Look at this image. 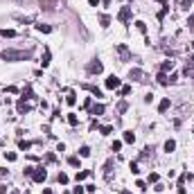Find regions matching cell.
Listing matches in <instances>:
<instances>
[{"instance_id": "obj_1", "label": "cell", "mask_w": 194, "mask_h": 194, "mask_svg": "<svg viewBox=\"0 0 194 194\" xmlns=\"http://www.w3.org/2000/svg\"><path fill=\"white\" fill-rule=\"evenodd\" d=\"M0 59L2 61H27V59H32V50H2Z\"/></svg>"}, {"instance_id": "obj_2", "label": "cell", "mask_w": 194, "mask_h": 194, "mask_svg": "<svg viewBox=\"0 0 194 194\" xmlns=\"http://www.w3.org/2000/svg\"><path fill=\"white\" fill-rule=\"evenodd\" d=\"M129 79H135V81H140V84H147L151 77L147 75V72L138 70V68H133V70H129Z\"/></svg>"}, {"instance_id": "obj_3", "label": "cell", "mask_w": 194, "mask_h": 194, "mask_svg": "<svg viewBox=\"0 0 194 194\" xmlns=\"http://www.w3.org/2000/svg\"><path fill=\"white\" fill-rule=\"evenodd\" d=\"M86 70L90 72V75H99V72L104 70V66H102V61H99V59H95V61H90V63L86 66Z\"/></svg>"}, {"instance_id": "obj_4", "label": "cell", "mask_w": 194, "mask_h": 194, "mask_svg": "<svg viewBox=\"0 0 194 194\" xmlns=\"http://www.w3.org/2000/svg\"><path fill=\"white\" fill-rule=\"evenodd\" d=\"M117 20L122 23V25H129V20H131V7H122V9H120Z\"/></svg>"}, {"instance_id": "obj_5", "label": "cell", "mask_w": 194, "mask_h": 194, "mask_svg": "<svg viewBox=\"0 0 194 194\" xmlns=\"http://www.w3.org/2000/svg\"><path fill=\"white\" fill-rule=\"evenodd\" d=\"M115 50H117V54H120V61H131V52H129V48L127 45H115Z\"/></svg>"}, {"instance_id": "obj_6", "label": "cell", "mask_w": 194, "mask_h": 194, "mask_svg": "<svg viewBox=\"0 0 194 194\" xmlns=\"http://www.w3.org/2000/svg\"><path fill=\"white\" fill-rule=\"evenodd\" d=\"M32 178L36 181V183H43V181L48 178V172H45L43 167H36V169H34V174H32Z\"/></svg>"}, {"instance_id": "obj_7", "label": "cell", "mask_w": 194, "mask_h": 194, "mask_svg": "<svg viewBox=\"0 0 194 194\" xmlns=\"http://www.w3.org/2000/svg\"><path fill=\"white\" fill-rule=\"evenodd\" d=\"M120 84H122V81H120V79H117L115 75L106 77V88H108V90H115V88H120Z\"/></svg>"}, {"instance_id": "obj_8", "label": "cell", "mask_w": 194, "mask_h": 194, "mask_svg": "<svg viewBox=\"0 0 194 194\" xmlns=\"http://www.w3.org/2000/svg\"><path fill=\"white\" fill-rule=\"evenodd\" d=\"M56 5H59V0H41V9L45 11H54Z\"/></svg>"}, {"instance_id": "obj_9", "label": "cell", "mask_w": 194, "mask_h": 194, "mask_svg": "<svg viewBox=\"0 0 194 194\" xmlns=\"http://www.w3.org/2000/svg\"><path fill=\"white\" fill-rule=\"evenodd\" d=\"M16 108H18V115H25V113H27V111H30V108H32V106H30V104H27V102H25V99H18V104H16Z\"/></svg>"}, {"instance_id": "obj_10", "label": "cell", "mask_w": 194, "mask_h": 194, "mask_svg": "<svg viewBox=\"0 0 194 194\" xmlns=\"http://www.w3.org/2000/svg\"><path fill=\"white\" fill-rule=\"evenodd\" d=\"M90 115H102L104 113V104H90Z\"/></svg>"}, {"instance_id": "obj_11", "label": "cell", "mask_w": 194, "mask_h": 194, "mask_svg": "<svg viewBox=\"0 0 194 194\" xmlns=\"http://www.w3.org/2000/svg\"><path fill=\"white\" fill-rule=\"evenodd\" d=\"M84 88H86V90H90V93H93L95 97H104V93H102V90L97 88V86H90V84H84Z\"/></svg>"}, {"instance_id": "obj_12", "label": "cell", "mask_w": 194, "mask_h": 194, "mask_svg": "<svg viewBox=\"0 0 194 194\" xmlns=\"http://www.w3.org/2000/svg\"><path fill=\"white\" fill-rule=\"evenodd\" d=\"M34 27H36L38 32H43V34H50V32H52V25H45V23H38V25H34Z\"/></svg>"}, {"instance_id": "obj_13", "label": "cell", "mask_w": 194, "mask_h": 194, "mask_svg": "<svg viewBox=\"0 0 194 194\" xmlns=\"http://www.w3.org/2000/svg\"><path fill=\"white\" fill-rule=\"evenodd\" d=\"M169 104H172V102H169V97H165V99H160V104H158V111L160 113H165L169 108Z\"/></svg>"}, {"instance_id": "obj_14", "label": "cell", "mask_w": 194, "mask_h": 194, "mask_svg": "<svg viewBox=\"0 0 194 194\" xmlns=\"http://www.w3.org/2000/svg\"><path fill=\"white\" fill-rule=\"evenodd\" d=\"M66 104H68V106H75V104H77V95L72 93V90H70V93H68V97H66Z\"/></svg>"}, {"instance_id": "obj_15", "label": "cell", "mask_w": 194, "mask_h": 194, "mask_svg": "<svg viewBox=\"0 0 194 194\" xmlns=\"http://www.w3.org/2000/svg\"><path fill=\"white\" fill-rule=\"evenodd\" d=\"M68 124H70V127H77L79 124V117L75 115V113H68Z\"/></svg>"}, {"instance_id": "obj_16", "label": "cell", "mask_w": 194, "mask_h": 194, "mask_svg": "<svg viewBox=\"0 0 194 194\" xmlns=\"http://www.w3.org/2000/svg\"><path fill=\"white\" fill-rule=\"evenodd\" d=\"M50 59H52V54H50V50L45 48V54H43V61H41L43 68H48V66H50Z\"/></svg>"}, {"instance_id": "obj_17", "label": "cell", "mask_w": 194, "mask_h": 194, "mask_svg": "<svg viewBox=\"0 0 194 194\" xmlns=\"http://www.w3.org/2000/svg\"><path fill=\"white\" fill-rule=\"evenodd\" d=\"M158 84H160V86H167V84H169V79H167V75H165V72H158Z\"/></svg>"}, {"instance_id": "obj_18", "label": "cell", "mask_w": 194, "mask_h": 194, "mask_svg": "<svg viewBox=\"0 0 194 194\" xmlns=\"http://www.w3.org/2000/svg\"><path fill=\"white\" fill-rule=\"evenodd\" d=\"M176 149V140H167V142H165V151H167V153H172Z\"/></svg>"}, {"instance_id": "obj_19", "label": "cell", "mask_w": 194, "mask_h": 194, "mask_svg": "<svg viewBox=\"0 0 194 194\" xmlns=\"http://www.w3.org/2000/svg\"><path fill=\"white\" fill-rule=\"evenodd\" d=\"M99 23H102V27H108V25H111V16L99 14Z\"/></svg>"}, {"instance_id": "obj_20", "label": "cell", "mask_w": 194, "mask_h": 194, "mask_svg": "<svg viewBox=\"0 0 194 194\" xmlns=\"http://www.w3.org/2000/svg\"><path fill=\"white\" fill-rule=\"evenodd\" d=\"M133 140H135L133 131H124V142H129V145H131V142H133Z\"/></svg>"}, {"instance_id": "obj_21", "label": "cell", "mask_w": 194, "mask_h": 194, "mask_svg": "<svg viewBox=\"0 0 194 194\" xmlns=\"http://www.w3.org/2000/svg\"><path fill=\"white\" fill-rule=\"evenodd\" d=\"M172 68H174V61H165L160 66V72H167V70H172Z\"/></svg>"}, {"instance_id": "obj_22", "label": "cell", "mask_w": 194, "mask_h": 194, "mask_svg": "<svg viewBox=\"0 0 194 194\" xmlns=\"http://www.w3.org/2000/svg\"><path fill=\"white\" fill-rule=\"evenodd\" d=\"M79 156H81V158H88V156H90V147H86V145H84L81 149H79Z\"/></svg>"}, {"instance_id": "obj_23", "label": "cell", "mask_w": 194, "mask_h": 194, "mask_svg": "<svg viewBox=\"0 0 194 194\" xmlns=\"http://www.w3.org/2000/svg\"><path fill=\"white\" fill-rule=\"evenodd\" d=\"M0 34H2L5 38H14V36H16V32H14V30H2Z\"/></svg>"}, {"instance_id": "obj_24", "label": "cell", "mask_w": 194, "mask_h": 194, "mask_svg": "<svg viewBox=\"0 0 194 194\" xmlns=\"http://www.w3.org/2000/svg\"><path fill=\"white\" fill-rule=\"evenodd\" d=\"M18 147H20L23 151H27V149L32 147V142H27V140H20V142H18Z\"/></svg>"}, {"instance_id": "obj_25", "label": "cell", "mask_w": 194, "mask_h": 194, "mask_svg": "<svg viewBox=\"0 0 194 194\" xmlns=\"http://www.w3.org/2000/svg\"><path fill=\"white\" fill-rule=\"evenodd\" d=\"M5 158H7L9 163H14V160H16V158H18V156H16L14 151H5Z\"/></svg>"}, {"instance_id": "obj_26", "label": "cell", "mask_w": 194, "mask_h": 194, "mask_svg": "<svg viewBox=\"0 0 194 194\" xmlns=\"http://www.w3.org/2000/svg\"><path fill=\"white\" fill-rule=\"evenodd\" d=\"M68 165H72V167H79V158H77V156H70V158H68Z\"/></svg>"}, {"instance_id": "obj_27", "label": "cell", "mask_w": 194, "mask_h": 194, "mask_svg": "<svg viewBox=\"0 0 194 194\" xmlns=\"http://www.w3.org/2000/svg\"><path fill=\"white\" fill-rule=\"evenodd\" d=\"M135 27H138V32L147 34V25H145V23H142V20H138V23H135Z\"/></svg>"}, {"instance_id": "obj_28", "label": "cell", "mask_w": 194, "mask_h": 194, "mask_svg": "<svg viewBox=\"0 0 194 194\" xmlns=\"http://www.w3.org/2000/svg\"><path fill=\"white\" fill-rule=\"evenodd\" d=\"M99 131H102V135H108L113 131V127H108V124H104V127H99Z\"/></svg>"}, {"instance_id": "obj_29", "label": "cell", "mask_w": 194, "mask_h": 194, "mask_svg": "<svg viewBox=\"0 0 194 194\" xmlns=\"http://www.w3.org/2000/svg\"><path fill=\"white\" fill-rule=\"evenodd\" d=\"M158 178H160V176H158L156 172H151V174H149V183H158Z\"/></svg>"}, {"instance_id": "obj_30", "label": "cell", "mask_w": 194, "mask_h": 194, "mask_svg": "<svg viewBox=\"0 0 194 194\" xmlns=\"http://www.w3.org/2000/svg\"><path fill=\"white\" fill-rule=\"evenodd\" d=\"M59 183H61V185H66V183H68V174H63V172L59 174Z\"/></svg>"}, {"instance_id": "obj_31", "label": "cell", "mask_w": 194, "mask_h": 194, "mask_svg": "<svg viewBox=\"0 0 194 194\" xmlns=\"http://www.w3.org/2000/svg\"><path fill=\"white\" fill-rule=\"evenodd\" d=\"M88 174H90V172H77V183H79V181H84Z\"/></svg>"}, {"instance_id": "obj_32", "label": "cell", "mask_w": 194, "mask_h": 194, "mask_svg": "<svg viewBox=\"0 0 194 194\" xmlns=\"http://www.w3.org/2000/svg\"><path fill=\"white\" fill-rule=\"evenodd\" d=\"M120 149H122V142L115 140V142H113V151H120Z\"/></svg>"}, {"instance_id": "obj_33", "label": "cell", "mask_w": 194, "mask_h": 194, "mask_svg": "<svg viewBox=\"0 0 194 194\" xmlns=\"http://www.w3.org/2000/svg\"><path fill=\"white\" fill-rule=\"evenodd\" d=\"M135 187H138V190H147V183H145V181H138V183H135Z\"/></svg>"}, {"instance_id": "obj_34", "label": "cell", "mask_w": 194, "mask_h": 194, "mask_svg": "<svg viewBox=\"0 0 194 194\" xmlns=\"http://www.w3.org/2000/svg\"><path fill=\"white\" fill-rule=\"evenodd\" d=\"M84 192H86V190H84V187H81V185H77V187H75V190H72V194H84Z\"/></svg>"}, {"instance_id": "obj_35", "label": "cell", "mask_w": 194, "mask_h": 194, "mask_svg": "<svg viewBox=\"0 0 194 194\" xmlns=\"http://www.w3.org/2000/svg\"><path fill=\"white\" fill-rule=\"evenodd\" d=\"M187 27H190V30H194V14L187 18Z\"/></svg>"}, {"instance_id": "obj_36", "label": "cell", "mask_w": 194, "mask_h": 194, "mask_svg": "<svg viewBox=\"0 0 194 194\" xmlns=\"http://www.w3.org/2000/svg\"><path fill=\"white\" fill-rule=\"evenodd\" d=\"M192 68H194V54H192V59H190V63H187V68H185V72H190V70H192Z\"/></svg>"}, {"instance_id": "obj_37", "label": "cell", "mask_w": 194, "mask_h": 194, "mask_svg": "<svg viewBox=\"0 0 194 194\" xmlns=\"http://www.w3.org/2000/svg\"><path fill=\"white\" fill-rule=\"evenodd\" d=\"M16 20H20V23H34V18H23V16H16Z\"/></svg>"}, {"instance_id": "obj_38", "label": "cell", "mask_w": 194, "mask_h": 194, "mask_svg": "<svg viewBox=\"0 0 194 194\" xmlns=\"http://www.w3.org/2000/svg\"><path fill=\"white\" fill-rule=\"evenodd\" d=\"M34 169H36V167H25V176H32Z\"/></svg>"}, {"instance_id": "obj_39", "label": "cell", "mask_w": 194, "mask_h": 194, "mask_svg": "<svg viewBox=\"0 0 194 194\" xmlns=\"http://www.w3.org/2000/svg\"><path fill=\"white\" fill-rule=\"evenodd\" d=\"M190 5H192V0H183V2H181V7H183V9H187Z\"/></svg>"}, {"instance_id": "obj_40", "label": "cell", "mask_w": 194, "mask_h": 194, "mask_svg": "<svg viewBox=\"0 0 194 194\" xmlns=\"http://www.w3.org/2000/svg\"><path fill=\"white\" fill-rule=\"evenodd\" d=\"M131 93V86H122V95H129Z\"/></svg>"}, {"instance_id": "obj_41", "label": "cell", "mask_w": 194, "mask_h": 194, "mask_svg": "<svg viewBox=\"0 0 194 194\" xmlns=\"http://www.w3.org/2000/svg\"><path fill=\"white\" fill-rule=\"evenodd\" d=\"M88 5H90V7H97V5H99V0H88Z\"/></svg>"}, {"instance_id": "obj_42", "label": "cell", "mask_w": 194, "mask_h": 194, "mask_svg": "<svg viewBox=\"0 0 194 194\" xmlns=\"http://www.w3.org/2000/svg\"><path fill=\"white\" fill-rule=\"evenodd\" d=\"M43 194H52V190H48V187H45V190H43Z\"/></svg>"}, {"instance_id": "obj_43", "label": "cell", "mask_w": 194, "mask_h": 194, "mask_svg": "<svg viewBox=\"0 0 194 194\" xmlns=\"http://www.w3.org/2000/svg\"><path fill=\"white\" fill-rule=\"evenodd\" d=\"M122 194H133V192H129V190H122Z\"/></svg>"}, {"instance_id": "obj_44", "label": "cell", "mask_w": 194, "mask_h": 194, "mask_svg": "<svg viewBox=\"0 0 194 194\" xmlns=\"http://www.w3.org/2000/svg\"><path fill=\"white\" fill-rule=\"evenodd\" d=\"M102 2H104V5H108V2H111V0H102Z\"/></svg>"}, {"instance_id": "obj_45", "label": "cell", "mask_w": 194, "mask_h": 194, "mask_svg": "<svg viewBox=\"0 0 194 194\" xmlns=\"http://www.w3.org/2000/svg\"><path fill=\"white\" fill-rule=\"evenodd\" d=\"M14 194H16V192H14Z\"/></svg>"}, {"instance_id": "obj_46", "label": "cell", "mask_w": 194, "mask_h": 194, "mask_svg": "<svg viewBox=\"0 0 194 194\" xmlns=\"http://www.w3.org/2000/svg\"><path fill=\"white\" fill-rule=\"evenodd\" d=\"M192 131H194V129H192Z\"/></svg>"}]
</instances>
